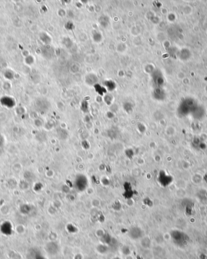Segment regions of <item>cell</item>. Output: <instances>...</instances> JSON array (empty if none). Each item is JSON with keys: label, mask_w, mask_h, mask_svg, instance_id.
I'll return each instance as SVG.
<instances>
[{"label": "cell", "mask_w": 207, "mask_h": 259, "mask_svg": "<svg viewBox=\"0 0 207 259\" xmlns=\"http://www.w3.org/2000/svg\"><path fill=\"white\" fill-rule=\"evenodd\" d=\"M88 185V180L83 175H79L76 176L75 180V186L79 191H84Z\"/></svg>", "instance_id": "6da1fadb"}, {"label": "cell", "mask_w": 207, "mask_h": 259, "mask_svg": "<svg viewBox=\"0 0 207 259\" xmlns=\"http://www.w3.org/2000/svg\"><path fill=\"white\" fill-rule=\"evenodd\" d=\"M128 236L133 240L141 239L144 237V232L143 230L138 226H133L128 231Z\"/></svg>", "instance_id": "7a4b0ae2"}, {"label": "cell", "mask_w": 207, "mask_h": 259, "mask_svg": "<svg viewBox=\"0 0 207 259\" xmlns=\"http://www.w3.org/2000/svg\"><path fill=\"white\" fill-rule=\"evenodd\" d=\"M45 251L50 255L55 256L60 251V246L56 242H49L45 246Z\"/></svg>", "instance_id": "3957f363"}, {"label": "cell", "mask_w": 207, "mask_h": 259, "mask_svg": "<svg viewBox=\"0 0 207 259\" xmlns=\"http://www.w3.org/2000/svg\"><path fill=\"white\" fill-rule=\"evenodd\" d=\"M158 180L161 185L166 186L169 185V184L172 182V178L168 175L166 174L165 172H161L159 175Z\"/></svg>", "instance_id": "277c9868"}, {"label": "cell", "mask_w": 207, "mask_h": 259, "mask_svg": "<svg viewBox=\"0 0 207 259\" xmlns=\"http://www.w3.org/2000/svg\"><path fill=\"white\" fill-rule=\"evenodd\" d=\"M141 245L142 247H143L144 248H149L151 246V240L148 238V237H143L141 239Z\"/></svg>", "instance_id": "5b68a950"}, {"label": "cell", "mask_w": 207, "mask_h": 259, "mask_svg": "<svg viewBox=\"0 0 207 259\" xmlns=\"http://www.w3.org/2000/svg\"><path fill=\"white\" fill-rule=\"evenodd\" d=\"M97 251L99 253H100L101 254H105L108 252V248L107 245H105V244H104V243L100 244L97 246Z\"/></svg>", "instance_id": "8992f818"}]
</instances>
